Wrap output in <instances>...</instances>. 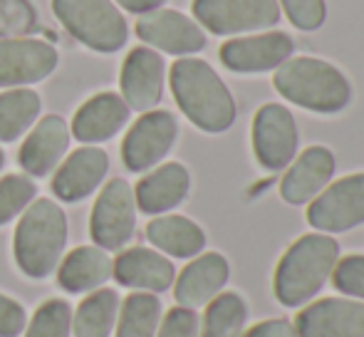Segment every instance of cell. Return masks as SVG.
<instances>
[{
	"label": "cell",
	"instance_id": "obj_1",
	"mask_svg": "<svg viewBox=\"0 0 364 337\" xmlns=\"http://www.w3.org/2000/svg\"><path fill=\"white\" fill-rule=\"evenodd\" d=\"M171 92L181 112L203 132L230 129L235 122V102L230 90L208 63L183 58L171 68Z\"/></svg>",
	"mask_w": 364,
	"mask_h": 337
},
{
	"label": "cell",
	"instance_id": "obj_2",
	"mask_svg": "<svg viewBox=\"0 0 364 337\" xmlns=\"http://www.w3.org/2000/svg\"><path fill=\"white\" fill-rule=\"evenodd\" d=\"M337 260H340V246L335 238L325 233H307L297 238L280 258L275 270V298L285 308L307 303L330 280Z\"/></svg>",
	"mask_w": 364,
	"mask_h": 337
},
{
	"label": "cell",
	"instance_id": "obj_3",
	"mask_svg": "<svg viewBox=\"0 0 364 337\" xmlns=\"http://www.w3.org/2000/svg\"><path fill=\"white\" fill-rule=\"evenodd\" d=\"M68 246V216L50 198L28 206L15 228V263L28 278H48Z\"/></svg>",
	"mask_w": 364,
	"mask_h": 337
},
{
	"label": "cell",
	"instance_id": "obj_4",
	"mask_svg": "<svg viewBox=\"0 0 364 337\" xmlns=\"http://www.w3.org/2000/svg\"><path fill=\"white\" fill-rule=\"evenodd\" d=\"M273 82L288 102L320 114H335L352 100V87L345 75L335 65L317 58L285 60Z\"/></svg>",
	"mask_w": 364,
	"mask_h": 337
},
{
	"label": "cell",
	"instance_id": "obj_5",
	"mask_svg": "<svg viewBox=\"0 0 364 337\" xmlns=\"http://www.w3.org/2000/svg\"><path fill=\"white\" fill-rule=\"evenodd\" d=\"M53 10L75 40L97 53H114L127 43V20L112 0H53Z\"/></svg>",
	"mask_w": 364,
	"mask_h": 337
},
{
	"label": "cell",
	"instance_id": "obj_6",
	"mask_svg": "<svg viewBox=\"0 0 364 337\" xmlns=\"http://www.w3.org/2000/svg\"><path fill=\"white\" fill-rule=\"evenodd\" d=\"M136 226L134 191L124 178H112L95 201L90 218L92 241L105 251H119L132 241Z\"/></svg>",
	"mask_w": 364,
	"mask_h": 337
},
{
	"label": "cell",
	"instance_id": "obj_7",
	"mask_svg": "<svg viewBox=\"0 0 364 337\" xmlns=\"http://www.w3.org/2000/svg\"><path fill=\"white\" fill-rule=\"evenodd\" d=\"M193 15L213 35H238L273 28L280 5L278 0H193Z\"/></svg>",
	"mask_w": 364,
	"mask_h": 337
},
{
	"label": "cell",
	"instance_id": "obj_8",
	"mask_svg": "<svg viewBox=\"0 0 364 337\" xmlns=\"http://www.w3.org/2000/svg\"><path fill=\"white\" fill-rule=\"evenodd\" d=\"M307 223L322 233H342L364 223V173H352L310 201Z\"/></svg>",
	"mask_w": 364,
	"mask_h": 337
},
{
	"label": "cell",
	"instance_id": "obj_9",
	"mask_svg": "<svg viewBox=\"0 0 364 337\" xmlns=\"http://www.w3.org/2000/svg\"><path fill=\"white\" fill-rule=\"evenodd\" d=\"M178 124L171 112L149 109L134 122L122 144V159L129 171H146L171 151Z\"/></svg>",
	"mask_w": 364,
	"mask_h": 337
},
{
	"label": "cell",
	"instance_id": "obj_10",
	"mask_svg": "<svg viewBox=\"0 0 364 337\" xmlns=\"http://www.w3.org/2000/svg\"><path fill=\"white\" fill-rule=\"evenodd\" d=\"M253 151L260 166L283 171L297 154V124L283 105H265L253 119Z\"/></svg>",
	"mask_w": 364,
	"mask_h": 337
},
{
	"label": "cell",
	"instance_id": "obj_11",
	"mask_svg": "<svg viewBox=\"0 0 364 337\" xmlns=\"http://www.w3.org/2000/svg\"><path fill=\"white\" fill-rule=\"evenodd\" d=\"M58 68V50L45 40H0V87H25L45 80Z\"/></svg>",
	"mask_w": 364,
	"mask_h": 337
},
{
	"label": "cell",
	"instance_id": "obj_12",
	"mask_svg": "<svg viewBox=\"0 0 364 337\" xmlns=\"http://www.w3.org/2000/svg\"><path fill=\"white\" fill-rule=\"evenodd\" d=\"M136 35L168 55H193L206 48V33L178 10H151L136 20Z\"/></svg>",
	"mask_w": 364,
	"mask_h": 337
},
{
	"label": "cell",
	"instance_id": "obj_13",
	"mask_svg": "<svg viewBox=\"0 0 364 337\" xmlns=\"http://www.w3.org/2000/svg\"><path fill=\"white\" fill-rule=\"evenodd\" d=\"M297 337H364V303L325 298L307 305L295 318Z\"/></svg>",
	"mask_w": 364,
	"mask_h": 337
},
{
	"label": "cell",
	"instance_id": "obj_14",
	"mask_svg": "<svg viewBox=\"0 0 364 337\" xmlns=\"http://www.w3.org/2000/svg\"><path fill=\"white\" fill-rule=\"evenodd\" d=\"M295 43L285 33H263L235 38L220 48V63L233 73H268L290 60Z\"/></svg>",
	"mask_w": 364,
	"mask_h": 337
},
{
	"label": "cell",
	"instance_id": "obj_15",
	"mask_svg": "<svg viewBox=\"0 0 364 337\" xmlns=\"http://www.w3.org/2000/svg\"><path fill=\"white\" fill-rule=\"evenodd\" d=\"M122 100L129 109L149 112L164 95V60L151 48H134L122 68Z\"/></svg>",
	"mask_w": 364,
	"mask_h": 337
},
{
	"label": "cell",
	"instance_id": "obj_16",
	"mask_svg": "<svg viewBox=\"0 0 364 337\" xmlns=\"http://www.w3.org/2000/svg\"><path fill=\"white\" fill-rule=\"evenodd\" d=\"M335 173V156L325 146H310L305 149L280 181V196L292 206H302L317 198L330 183Z\"/></svg>",
	"mask_w": 364,
	"mask_h": 337
},
{
	"label": "cell",
	"instance_id": "obj_17",
	"mask_svg": "<svg viewBox=\"0 0 364 337\" xmlns=\"http://www.w3.org/2000/svg\"><path fill=\"white\" fill-rule=\"evenodd\" d=\"M228 260L220 253H203L196 255L186 268L181 270L173 288V298L181 308H201L208 305L213 298L223 290V285L228 283Z\"/></svg>",
	"mask_w": 364,
	"mask_h": 337
},
{
	"label": "cell",
	"instance_id": "obj_18",
	"mask_svg": "<svg viewBox=\"0 0 364 337\" xmlns=\"http://www.w3.org/2000/svg\"><path fill=\"white\" fill-rule=\"evenodd\" d=\"M107 168H109V159H107L105 151L97 149V146H82V149L73 151L63 161V166L55 171V196L70 203L82 201L100 186L102 178L107 176Z\"/></svg>",
	"mask_w": 364,
	"mask_h": 337
},
{
	"label": "cell",
	"instance_id": "obj_19",
	"mask_svg": "<svg viewBox=\"0 0 364 337\" xmlns=\"http://www.w3.org/2000/svg\"><path fill=\"white\" fill-rule=\"evenodd\" d=\"M68 146H70L68 122L58 114H48L35 124L30 137L23 141L20 166H23L30 176H48V173L63 161Z\"/></svg>",
	"mask_w": 364,
	"mask_h": 337
},
{
	"label": "cell",
	"instance_id": "obj_20",
	"mask_svg": "<svg viewBox=\"0 0 364 337\" xmlns=\"http://www.w3.org/2000/svg\"><path fill=\"white\" fill-rule=\"evenodd\" d=\"M112 275L124 288L164 293V290L171 288L176 270H173L171 260L164 258L161 253L149 251V248H129V251L119 253V258L114 260Z\"/></svg>",
	"mask_w": 364,
	"mask_h": 337
},
{
	"label": "cell",
	"instance_id": "obj_21",
	"mask_svg": "<svg viewBox=\"0 0 364 337\" xmlns=\"http://www.w3.org/2000/svg\"><path fill=\"white\" fill-rule=\"evenodd\" d=\"M129 122V107L114 92H102L87 100L73 119V134L80 141H107Z\"/></svg>",
	"mask_w": 364,
	"mask_h": 337
},
{
	"label": "cell",
	"instance_id": "obj_22",
	"mask_svg": "<svg viewBox=\"0 0 364 337\" xmlns=\"http://www.w3.org/2000/svg\"><path fill=\"white\" fill-rule=\"evenodd\" d=\"M188 188H191V176L186 166L171 161L154 168L136 183L134 201L144 213H166L188 196Z\"/></svg>",
	"mask_w": 364,
	"mask_h": 337
},
{
	"label": "cell",
	"instance_id": "obj_23",
	"mask_svg": "<svg viewBox=\"0 0 364 337\" xmlns=\"http://www.w3.org/2000/svg\"><path fill=\"white\" fill-rule=\"evenodd\" d=\"M114 260L100 246H80L63 260L58 270V283L68 293H90L112 278Z\"/></svg>",
	"mask_w": 364,
	"mask_h": 337
},
{
	"label": "cell",
	"instance_id": "obj_24",
	"mask_svg": "<svg viewBox=\"0 0 364 337\" xmlns=\"http://www.w3.org/2000/svg\"><path fill=\"white\" fill-rule=\"evenodd\" d=\"M146 238L154 248L173 258H196L206 246V233L186 216H159L149 221Z\"/></svg>",
	"mask_w": 364,
	"mask_h": 337
},
{
	"label": "cell",
	"instance_id": "obj_25",
	"mask_svg": "<svg viewBox=\"0 0 364 337\" xmlns=\"http://www.w3.org/2000/svg\"><path fill=\"white\" fill-rule=\"evenodd\" d=\"M119 318V295L109 288H97L85 298L73 318L77 337H109Z\"/></svg>",
	"mask_w": 364,
	"mask_h": 337
},
{
	"label": "cell",
	"instance_id": "obj_26",
	"mask_svg": "<svg viewBox=\"0 0 364 337\" xmlns=\"http://www.w3.org/2000/svg\"><path fill=\"white\" fill-rule=\"evenodd\" d=\"M40 114V97L38 92L8 90L0 95V141H15L35 124Z\"/></svg>",
	"mask_w": 364,
	"mask_h": 337
},
{
	"label": "cell",
	"instance_id": "obj_27",
	"mask_svg": "<svg viewBox=\"0 0 364 337\" xmlns=\"http://www.w3.org/2000/svg\"><path fill=\"white\" fill-rule=\"evenodd\" d=\"M161 323V300L151 293H132L122 305L117 337H156Z\"/></svg>",
	"mask_w": 364,
	"mask_h": 337
},
{
	"label": "cell",
	"instance_id": "obj_28",
	"mask_svg": "<svg viewBox=\"0 0 364 337\" xmlns=\"http://www.w3.org/2000/svg\"><path fill=\"white\" fill-rule=\"evenodd\" d=\"M248 305L238 293H218L203 315L201 337H243Z\"/></svg>",
	"mask_w": 364,
	"mask_h": 337
},
{
	"label": "cell",
	"instance_id": "obj_29",
	"mask_svg": "<svg viewBox=\"0 0 364 337\" xmlns=\"http://www.w3.org/2000/svg\"><path fill=\"white\" fill-rule=\"evenodd\" d=\"M73 330V308L65 300H48L40 305L25 337H70Z\"/></svg>",
	"mask_w": 364,
	"mask_h": 337
},
{
	"label": "cell",
	"instance_id": "obj_30",
	"mask_svg": "<svg viewBox=\"0 0 364 337\" xmlns=\"http://www.w3.org/2000/svg\"><path fill=\"white\" fill-rule=\"evenodd\" d=\"M38 186L33 178L20 176V173H10V176L0 178V226L13 221L18 213L33 203Z\"/></svg>",
	"mask_w": 364,
	"mask_h": 337
},
{
	"label": "cell",
	"instance_id": "obj_31",
	"mask_svg": "<svg viewBox=\"0 0 364 337\" xmlns=\"http://www.w3.org/2000/svg\"><path fill=\"white\" fill-rule=\"evenodd\" d=\"M38 30V10L30 0H0V40Z\"/></svg>",
	"mask_w": 364,
	"mask_h": 337
},
{
	"label": "cell",
	"instance_id": "obj_32",
	"mask_svg": "<svg viewBox=\"0 0 364 337\" xmlns=\"http://www.w3.org/2000/svg\"><path fill=\"white\" fill-rule=\"evenodd\" d=\"M330 278L340 293L364 300V255H347L337 260Z\"/></svg>",
	"mask_w": 364,
	"mask_h": 337
},
{
	"label": "cell",
	"instance_id": "obj_33",
	"mask_svg": "<svg viewBox=\"0 0 364 337\" xmlns=\"http://www.w3.org/2000/svg\"><path fill=\"white\" fill-rule=\"evenodd\" d=\"M290 23L300 30H317L325 23V0H280Z\"/></svg>",
	"mask_w": 364,
	"mask_h": 337
},
{
	"label": "cell",
	"instance_id": "obj_34",
	"mask_svg": "<svg viewBox=\"0 0 364 337\" xmlns=\"http://www.w3.org/2000/svg\"><path fill=\"white\" fill-rule=\"evenodd\" d=\"M156 337H198V315L191 308H173L161 320Z\"/></svg>",
	"mask_w": 364,
	"mask_h": 337
},
{
	"label": "cell",
	"instance_id": "obj_35",
	"mask_svg": "<svg viewBox=\"0 0 364 337\" xmlns=\"http://www.w3.org/2000/svg\"><path fill=\"white\" fill-rule=\"evenodd\" d=\"M28 325L25 308L18 300L0 295V337H18Z\"/></svg>",
	"mask_w": 364,
	"mask_h": 337
},
{
	"label": "cell",
	"instance_id": "obj_36",
	"mask_svg": "<svg viewBox=\"0 0 364 337\" xmlns=\"http://www.w3.org/2000/svg\"><path fill=\"white\" fill-rule=\"evenodd\" d=\"M243 337H297L295 325L290 320H265L243 333Z\"/></svg>",
	"mask_w": 364,
	"mask_h": 337
},
{
	"label": "cell",
	"instance_id": "obj_37",
	"mask_svg": "<svg viewBox=\"0 0 364 337\" xmlns=\"http://www.w3.org/2000/svg\"><path fill=\"white\" fill-rule=\"evenodd\" d=\"M124 10L129 13H136V15H144V13H151V10H159L166 0H117Z\"/></svg>",
	"mask_w": 364,
	"mask_h": 337
},
{
	"label": "cell",
	"instance_id": "obj_38",
	"mask_svg": "<svg viewBox=\"0 0 364 337\" xmlns=\"http://www.w3.org/2000/svg\"><path fill=\"white\" fill-rule=\"evenodd\" d=\"M3 164H5V154H3V149H0V168H3Z\"/></svg>",
	"mask_w": 364,
	"mask_h": 337
}]
</instances>
